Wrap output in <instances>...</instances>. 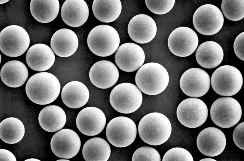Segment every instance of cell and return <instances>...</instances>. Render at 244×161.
Listing matches in <instances>:
<instances>
[{"label":"cell","instance_id":"1","mask_svg":"<svg viewBox=\"0 0 244 161\" xmlns=\"http://www.w3.org/2000/svg\"><path fill=\"white\" fill-rule=\"evenodd\" d=\"M60 85L57 78L51 73L40 72L32 76L25 86L27 95L33 103L45 105L54 101L60 92Z\"/></svg>","mask_w":244,"mask_h":161},{"label":"cell","instance_id":"2","mask_svg":"<svg viewBox=\"0 0 244 161\" xmlns=\"http://www.w3.org/2000/svg\"><path fill=\"white\" fill-rule=\"evenodd\" d=\"M138 131L141 139L150 145L157 146L165 142L170 137L172 126L170 120L163 114L151 113L140 120Z\"/></svg>","mask_w":244,"mask_h":161},{"label":"cell","instance_id":"3","mask_svg":"<svg viewBox=\"0 0 244 161\" xmlns=\"http://www.w3.org/2000/svg\"><path fill=\"white\" fill-rule=\"evenodd\" d=\"M138 88L142 92L149 95H158L163 91L169 82L168 71L161 64L150 62L143 65L135 75Z\"/></svg>","mask_w":244,"mask_h":161},{"label":"cell","instance_id":"4","mask_svg":"<svg viewBox=\"0 0 244 161\" xmlns=\"http://www.w3.org/2000/svg\"><path fill=\"white\" fill-rule=\"evenodd\" d=\"M87 42L89 49L94 54L107 57L113 54L118 49L120 38L113 27L101 25L91 30L88 36Z\"/></svg>","mask_w":244,"mask_h":161},{"label":"cell","instance_id":"5","mask_svg":"<svg viewBox=\"0 0 244 161\" xmlns=\"http://www.w3.org/2000/svg\"><path fill=\"white\" fill-rule=\"evenodd\" d=\"M109 101L112 107L117 112L129 114L140 107L143 101V96L140 90L134 84L123 83L112 90Z\"/></svg>","mask_w":244,"mask_h":161},{"label":"cell","instance_id":"6","mask_svg":"<svg viewBox=\"0 0 244 161\" xmlns=\"http://www.w3.org/2000/svg\"><path fill=\"white\" fill-rule=\"evenodd\" d=\"M242 110L239 103L230 97L216 100L210 108V115L214 123L223 128L231 127L237 124L242 116Z\"/></svg>","mask_w":244,"mask_h":161},{"label":"cell","instance_id":"7","mask_svg":"<svg viewBox=\"0 0 244 161\" xmlns=\"http://www.w3.org/2000/svg\"><path fill=\"white\" fill-rule=\"evenodd\" d=\"M243 83L242 75L236 67L225 65L217 68L211 78L212 87L215 92L224 96H230L237 93Z\"/></svg>","mask_w":244,"mask_h":161},{"label":"cell","instance_id":"8","mask_svg":"<svg viewBox=\"0 0 244 161\" xmlns=\"http://www.w3.org/2000/svg\"><path fill=\"white\" fill-rule=\"evenodd\" d=\"M30 38L26 31L16 25L4 28L0 33V49L4 55L10 57L19 56L27 49Z\"/></svg>","mask_w":244,"mask_h":161},{"label":"cell","instance_id":"9","mask_svg":"<svg viewBox=\"0 0 244 161\" xmlns=\"http://www.w3.org/2000/svg\"><path fill=\"white\" fill-rule=\"evenodd\" d=\"M137 129L135 122L127 117H115L108 123L106 134L109 142L117 147H127L135 139Z\"/></svg>","mask_w":244,"mask_h":161},{"label":"cell","instance_id":"10","mask_svg":"<svg viewBox=\"0 0 244 161\" xmlns=\"http://www.w3.org/2000/svg\"><path fill=\"white\" fill-rule=\"evenodd\" d=\"M224 18L220 9L214 5L205 4L198 7L193 17L194 26L198 32L205 35L215 34L221 29Z\"/></svg>","mask_w":244,"mask_h":161},{"label":"cell","instance_id":"11","mask_svg":"<svg viewBox=\"0 0 244 161\" xmlns=\"http://www.w3.org/2000/svg\"><path fill=\"white\" fill-rule=\"evenodd\" d=\"M177 118L184 126L195 128L202 125L206 121L208 110L205 103L196 98H189L183 100L176 110Z\"/></svg>","mask_w":244,"mask_h":161},{"label":"cell","instance_id":"12","mask_svg":"<svg viewBox=\"0 0 244 161\" xmlns=\"http://www.w3.org/2000/svg\"><path fill=\"white\" fill-rule=\"evenodd\" d=\"M198 43V37L196 32L191 28L184 26L173 31L168 40L170 51L180 57H186L192 54L196 49Z\"/></svg>","mask_w":244,"mask_h":161},{"label":"cell","instance_id":"13","mask_svg":"<svg viewBox=\"0 0 244 161\" xmlns=\"http://www.w3.org/2000/svg\"><path fill=\"white\" fill-rule=\"evenodd\" d=\"M210 80L208 74L199 68H193L186 71L180 81V88L186 95L198 97L205 95L208 91Z\"/></svg>","mask_w":244,"mask_h":161},{"label":"cell","instance_id":"14","mask_svg":"<svg viewBox=\"0 0 244 161\" xmlns=\"http://www.w3.org/2000/svg\"><path fill=\"white\" fill-rule=\"evenodd\" d=\"M81 141L78 134L74 131L64 129L58 131L53 136L50 142L51 150L57 157L69 159L78 152Z\"/></svg>","mask_w":244,"mask_h":161},{"label":"cell","instance_id":"15","mask_svg":"<svg viewBox=\"0 0 244 161\" xmlns=\"http://www.w3.org/2000/svg\"><path fill=\"white\" fill-rule=\"evenodd\" d=\"M144 52L140 46L132 43L121 45L115 54V61L122 70L127 72L136 71L143 64L145 60Z\"/></svg>","mask_w":244,"mask_h":161},{"label":"cell","instance_id":"16","mask_svg":"<svg viewBox=\"0 0 244 161\" xmlns=\"http://www.w3.org/2000/svg\"><path fill=\"white\" fill-rule=\"evenodd\" d=\"M106 119L104 112L95 107H88L82 110L76 120L79 131L88 136H94L100 134L105 127Z\"/></svg>","mask_w":244,"mask_h":161},{"label":"cell","instance_id":"17","mask_svg":"<svg viewBox=\"0 0 244 161\" xmlns=\"http://www.w3.org/2000/svg\"><path fill=\"white\" fill-rule=\"evenodd\" d=\"M226 144L225 136L220 129L214 127L204 129L199 134L196 139L198 149L203 155L216 156L224 150Z\"/></svg>","mask_w":244,"mask_h":161},{"label":"cell","instance_id":"18","mask_svg":"<svg viewBox=\"0 0 244 161\" xmlns=\"http://www.w3.org/2000/svg\"><path fill=\"white\" fill-rule=\"evenodd\" d=\"M128 34L135 42L140 44L149 43L156 35L157 28L154 19L144 14L137 15L129 22L127 28Z\"/></svg>","mask_w":244,"mask_h":161},{"label":"cell","instance_id":"19","mask_svg":"<svg viewBox=\"0 0 244 161\" xmlns=\"http://www.w3.org/2000/svg\"><path fill=\"white\" fill-rule=\"evenodd\" d=\"M89 77L96 87L107 89L114 85L119 77L118 70L115 65L107 60H101L95 63L91 68Z\"/></svg>","mask_w":244,"mask_h":161},{"label":"cell","instance_id":"20","mask_svg":"<svg viewBox=\"0 0 244 161\" xmlns=\"http://www.w3.org/2000/svg\"><path fill=\"white\" fill-rule=\"evenodd\" d=\"M55 56L52 50L48 45L37 43L31 46L26 55L28 66L33 70L42 71L50 68L54 64Z\"/></svg>","mask_w":244,"mask_h":161},{"label":"cell","instance_id":"21","mask_svg":"<svg viewBox=\"0 0 244 161\" xmlns=\"http://www.w3.org/2000/svg\"><path fill=\"white\" fill-rule=\"evenodd\" d=\"M78 40L76 33L67 28L60 29L55 32L50 40V46L54 52L61 57L71 56L78 48Z\"/></svg>","mask_w":244,"mask_h":161},{"label":"cell","instance_id":"22","mask_svg":"<svg viewBox=\"0 0 244 161\" xmlns=\"http://www.w3.org/2000/svg\"><path fill=\"white\" fill-rule=\"evenodd\" d=\"M89 9L83 0H67L63 4L61 16L63 21L68 25L78 27L84 24L89 16Z\"/></svg>","mask_w":244,"mask_h":161},{"label":"cell","instance_id":"23","mask_svg":"<svg viewBox=\"0 0 244 161\" xmlns=\"http://www.w3.org/2000/svg\"><path fill=\"white\" fill-rule=\"evenodd\" d=\"M195 56L198 63L201 66L212 69L221 64L223 59L224 52L218 43L214 41H208L199 46Z\"/></svg>","mask_w":244,"mask_h":161},{"label":"cell","instance_id":"24","mask_svg":"<svg viewBox=\"0 0 244 161\" xmlns=\"http://www.w3.org/2000/svg\"><path fill=\"white\" fill-rule=\"evenodd\" d=\"M89 97V92L86 86L78 81L67 83L61 91V97L63 102L72 108H78L83 106L88 101Z\"/></svg>","mask_w":244,"mask_h":161},{"label":"cell","instance_id":"25","mask_svg":"<svg viewBox=\"0 0 244 161\" xmlns=\"http://www.w3.org/2000/svg\"><path fill=\"white\" fill-rule=\"evenodd\" d=\"M28 76V69L22 62L18 60H12L5 63L2 67L0 77L6 85L16 88L22 85Z\"/></svg>","mask_w":244,"mask_h":161},{"label":"cell","instance_id":"26","mask_svg":"<svg viewBox=\"0 0 244 161\" xmlns=\"http://www.w3.org/2000/svg\"><path fill=\"white\" fill-rule=\"evenodd\" d=\"M66 121L65 113L60 107L51 105L43 108L38 116L40 125L44 130L54 132L62 129Z\"/></svg>","mask_w":244,"mask_h":161},{"label":"cell","instance_id":"27","mask_svg":"<svg viewBox=\"0 0 244 161\" xmlns=\"http://www.w3.org/2000/svg\"><path fill=\"white\" fill-rule=\"evenodd\" d=\"M30 9L35 19L40 22L47 23L53 21L57 16L60 4L58 0H32Z\"/></svg>","mask_w":244,"mask_h":161},{"label":"cell","instance_id":"28","mask_svg":"<svg viewBox=\"0 0 244 161\" xmlns=\"http://www.w3.org/2000/svg\"><path fill=\"white\" fill-rule=\"evenodd\" d=\"M82 152L86 161H107L110 155L111 148L108 143L103 139L94 137L85 143Z\"/></svg>","mask_w":244,"mask_h":161},{"label":"cell","instance_id":"29","mask_svg":"<svg viewBox=\"0 0 244 161\" xmlns=\"http://www.w3.org/2000/svg\"><path fill=\"white\" fill-rule=\"evenodd\" d=\"M92 11L96 18L105 23L116 20L119 16L122 6L119 0L94 1Z\"/></svg>","mask_w":244,"mask_h":161},{"label":"cell","instance_id":"30","mask_svg":"<svg viewBox=\"0 0 244 161\" xmlns=\"http://www.w3.org/2000/svg\"><path fill=\"white\" fill-rule=\"evenodd\" d=\"M25 134L23 123L19 119L9 117L3 120L0 124V138L4 142L14 144L20 141Z\"/></svg>","mask_w":244,"mask_h":161},{"label":"cell","instance_id":"31","mask_svg":"<svg viewBox=\"0 0 244 161\" xmlns=\"http://www.w3.org/2000/svg\"><path fill=\"white\" fill-rule=\"evenodd\" d=\"M221 8L224 16L230 20L239 21L244 17V0H223Z\"/></svg>","mask_w":244,"mask_h":161},{"label":"cell","instance_id":"32","mask_svg":"<svg viewBox=\"0 0 244 161\" xmlns=\"http://www.w3.org/2000/svg\"><path fill=\"white\" fill-rule=\"evenodd\" d=\"M161 158L158 152L150 147L144 146L137 149L134 152L132 161H160Z\"/></svg>","mask_w":244,"mask_h":161},{"label":"cell","instance_id":"33","mask_svg":"<svg viewBox=\"0 0 244 161\" xmlns=\"http://www.w3.org/2000/svg\"><path fill=\"white\" fill-rule=\"evenodd\" d=\"M175 2L171 0H145L148 9L155 14H163L167 13L173 8Z\"/></svg>","mask_w":244,"mask_h":161},{"label":"cell","instance_id":"34","mask_svg":"<svg viewBox=\"0 0 244 161\" xmlns=\"http://www.w3.org/2000/svg\"><path fill=\"white\" fill-rule=\"evenodd\" d=\"M162 161H193L194 160L188 150L182 148L176 147L168 150L164 155Z\"/></svg>","mask_w":244,"mask_h":161},{"label":"cell","instance_id":"35","mask_svg":"<svg viewBox=\"0 0 244 161\" xmlns=\"http://www.w3.org/2000/svg\"><path fill=\"white\" fill-rule=\"evenodd\" d=\"M244 122L239 124L235 128L233 133V139L235 145L242 149H244Z\"/></svg>","mask_w":244,"mask_h":161},{"label":"cell","instance_id":"36","mask_svg":"<svg viewBox=\"0 0 244 161\" xmlns=\"http://www.w3.org/2000/svg\"><path fill=\"white\" fill-rule=\"evenodd\" d=\"M244 32L240 34L236 38L233 45L235 53L237 56L241 60L244 61Z\"/></svg>","mask_w":244,"mask_h":161},{"label":"cell","instance_id":"37","mask_svg":"<svg viewBox=\"0 0 244 161\" xmlns=\"http://www.w3.org/2000/svg\"><path fill=\"white\" fill-rule=\"evenodd\" d=\"M0 160L16 161V158L10 151L5 149H0Z\"/></svg>","mask_w":244,"mask_h":161},{"label":"cell","instance_id":"38","mask_svg":"<svg viewBox=\"0 0 244 161\" xmlns=\"http://www.w3.org/2000/svg\"><path fill=\"white\" fill-rule=\"evenodd\" d=\"M199 161H216V160L214 159L209 158H204L200 160Z\"/></svg>","mask_w":244,"mask_h":161},{"label":"cell","instance_id":"39","mask_svg":"<svg viewBox=\"0 0 244 161\" xmlns=\"http://www.w3.org/2000/svg\"><path fill=\"white\" fill-rule=\"evenodd\" d=\"M24 161H40V160L35 158H30L28 159L25 160Z\"/></svg>","mask_w":244,"mask_h":161},{"label":"cell","instance_id":"40","mask_svg":"<svg viewBox=\"0 0 244 161\" xmlns=\"http://www.w3.org/2000/svg\"><path fill=\"white\" fill-rule=\"evenodd\" d=\"M9 0H0V4H3L4 3H5L7 1H9Z\"/></svg>","mask_w":244,"mask_h":161},{"label":"cell","instance_id":"41","mask_svg":"<svg viewBox=\"0 0 244 161\" xmlns=\"http://www.w3.org/2000/svg\"><path fill=\"white\" fill-rule=\"evenodd\" d=\"M57 161H69V160H67V159H59V160H57Z\"/></svg>","mask_w":244,"mask_h":161},{"label":"cell","instance_id":"42","mask_svg":"<svg viewBox=\"0 0 244 161\" xmlns=\"http://www.w3.org/2000/svg\"><path fill=\"white\" fill-rule=\"evenodd\" d=\"M1 55H0V63L1 62Z\"/></svg>","mask_w":244,"mask_h":161}]
</instances>
